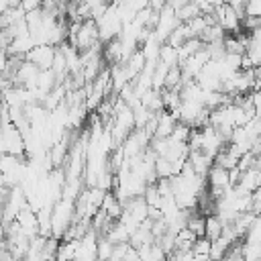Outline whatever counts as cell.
I'll return each instance as SVG.
<instances>
[{"instance_id": "9a60e30c", "label": "cell", "mask_w": 261, "mask_h": 261, "mask_svg": "<svg viewBox=\"0 0 261 261\" xmlns=\"http://www.w3.org/2000/svg\"><path fill=\"white\" fill-rule=\"evenodd\" d=\"M8 8H10V2L8 0H0V14H4Z\"/></svg>"}, {"instance_id": "5b68a950", "label": "cell", "mask_w": 261, "mask_h": 261, "mask_svg": "<svg viewBox=\"0 0 261 261\" xmlns=\"http://www.w3.org/2000/svg\"><path fill=\"white\" fill-rule=\"evenodd\" d=\"M241 14L232 8V6H228L226 2L224 4H220V6H214V20H216V24L228 35H232V33H239L241 31Z\"/></svg>"}, {"instance_id": "30bf717a", "label": "cell", "mask_w": 261, "mask_h": 261, "mask_svg": "<svg viewBox=\"0 0 261 261\" xmlns=\"http://www.w3.org/2000/svg\"><path fill=\"white\" fill-rule=\"evenodd\" d=\"M222 226H224V224L218 220L216 214H208V216L204 218V237H206L208 241L218 239L220 232H222Z\"/></svg>"}, {"instance_id": "2e32d148", "label": "cell", "mask_w": 261, "mask_h": 261, "mask_svg": "<svg viewBox=\"0 0 261 261\" xmlns=\"http://www.w3.org/2000/svg\"><path fill=\"white\" fill-rule=\"evenodd\" d=\"M163 2H165V4H173L175 0H163Z\"/></svg>"}, {"instance_id": "3957f363", "label": "cell", "mask_w": 261, "mask_h": 261, "mask_svg": "<svg viewBox=\"0 0 261 261\" xmlns=\"http://www.w3.org/2000/svg\"><path fill=\"white\" fill-rule=\"evenodd\" d=\"M0 145H2V153L16 155V157H22L24 155V139H22V133L12 122H6V124L0 126Z\"/></svg>"}, {"instance_id": "e0dca14e", "label": "cell", "mask_w": 261, "mask_h": 261, "mask_svg": "<svg viewBox=\"0 0 261 261\" xmlns=\"http://www.w3.org/2000/svg\"><path fill=\"white\" fill-rule=\"evenodd\" d=\"M0 126H2V120H0Z\"/></svg>"}, {"instance_id": "5bb4252c", "label": "cell", "mask_w": 261, "mask_h": 261, "mask_svg": "<svg viewBox=\"0 0 261 261\" xmlns=\"http://www.w3.org/2000/svg\"><path fill=\"white\" fill-rule=\"evenodd\" d=\"M6 61H8L6 51H0V75H2V73H4V69H6Z\"/></svg>"}, {"instance_id": "7c38bea8", "label": "cell", "mask_w": 261, "mask_h": 261, "mask_svg": "<svg viewBox=\"0 0 261 261\" xmlns=\"http://www.w3.org/2000/svg\"><path fill=\"white\" fill-rule=\"evenodd\" d=\"M243 16H261V0H245Z\"/></svg>"}, {"instance_id": "8992f818", "label": "cell", "mask_w": 261, "mask_h": 261, "mask_svg": "<svg viewBox=\"0 0 261 261\" xmlns=\"http://www.w3.org/2000/svg\"><path fill=\"white\" fill-rule=\"evenodd\" d=\"M53 57H55V47L53 45H47V43L33 45V49L24 55V59L31 61L33 65H37L39 69H51Z\"/></svg>"}, {"instance_id": "277c9868", "label": "cell", "mask_w": 261, "mask_h": 261, "mask_svg": "<svg viewBox=\"0 0 261 261\" xmlns=\"http://www.w3.org/2000/svg\"><path fill=\"white\" fill-rule=\"evenodd\" d=\"M179 24L177 16H175V8L171 4H163V8L157 12V22H155V29H153V37L163 43L167 39V35Z\"/></svg>"}, {"instance_id": "6da1fadb", "label": "cell", "mask_w": 261, "mask_h": 261, "mask_svg": "<svg viewBox=\"0 0 261 261\" xmlns=\"http://www.w3.org/2000/svg\"><path fill=\"white\" fill-rule=\"evenodd\" d=\"M73 200H67V198H59L53 206H51V214H49V220H51V237L59 239L65 228L71 224L73 220Z\"/></svg>"}, {"instance_id": "ba28073f", "label": "cell", "mask_w": 261, "mask_h": 261, "mask_svg": "<svg viewBox=\"0 0 261 261\" xmlns=\"http://www.w3.org/2000/svg\"><path fill=\"white\" fill-rule=\"evenodd\" d=\"M14 222L18 226V230L24 234V237H35L39 234V218H37V210H31L29 206H24L16 216H14Z\"/></svg>"}, {"instance_id": "8fae6325", "label": "cell", "mask_w": 261, "mask_h": 261, "mask_svg": "<svg viewBox=\"0 0 261 261\" xmlns=\"http://www.w3.org/2000/svg\"><path fill=\"white\" fill-rule=\"evenodd\" d=\"M157 59L161 61V63H165L167 67H171V65H179V59H177V49L175 47H171V45H159V55H157Z\"/></svg>"}, {"instance_id": "4fadbf2b", "label": "cell", "mask_w": 261, "mask_h": 261, "mask_svg": "<svg viewBox=\"0 0 261 261\" xmlns=\"http://www.w3.org/2000/svg\"><path fill=\"white\" fill-rule=\"evenodd\" d=\"M24 12H29V10H35V8H39L41 6V0H20V4H18Z\"/></svg>"}, {"instance_id": "9c48e42d", "label": "cell", "mask_w": 261, "mask_h": 261, "mask_svg": "<svg viewBox=\"0 0 261 261\" xmlns=\"http://www.w3.org/2000/svg\"><path fill=\"white\" fill-rule=\"evenodd\" d=\"M100 210H102L110 220H116V218L120 216V212H122V204H120L118 198L108 190V192L104 194V200H102V204H100Z\"/></svg>"}, {"instance_id": "7a4b0ae2", "label": "cell", "mask_w": 261, "mask_h": 261, "mask_svg": "<svg viewBox=\"0 0 261 261\" xmlns=\"http://www.w3.org/2000/svg\"><path fill=\"white\" fill-rule=\"evenodd\" d=\"M96 27H98V39H100L102 45L120 35V31H122V20H120V16H118L114 4H110V6L104 10V14H102L100 18H96Z\"/></svg>"}, {"instance_id": "52a82bcc", "label": "cell", "mask_w": 261, "mask_h": 261, "mask_svg": "<svg viewBox=\"0 0 261 261\" xmlns=\"http://www.w3.org/2000/svg\"><path fill=\"white\" fill-rule=\"evenodd\" d=\"M261 186V171H259V163L257 165H251L247 169H243L234 181V188L243 194H251L255 190H259Z\"/></svg>"}]
</instances>
